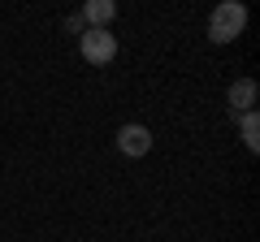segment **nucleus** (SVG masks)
I'll list each match as a JSON object with an SVG mask.
<instances>
[{
	"mask_svg": "<svg viewBox=\"0 0 260 242\" xmlns=\"http://www.w3.org/2000/svg\"><path fill=\"white\" fill-rule=\"evenodd\" d=\"M243 30H247V9H243L239 0H221L208 13V39L213 44H234Z\"/></svg>",
	"mask_w": 260,
	"mask_h": 242,
	"instance_id": "obj_1",
	"label": "nucleus"
},
{
	"mask_svg": "<svg viewBox=\"0 0 260 242\" xmlns=\"http://www.w3.org/2000/svg\"><path fill=\"white\" fill-rule=\"evenodd\" d=\"M78 56H83L87 65H109L113 56H117V35L113 30H91L87 26L78 35Z\"/></svg>",
	"mask_w": 260,
	"mask_h": 242,
	"instance_id": "obj_2",
	"label": "nucleus"
},
{
	"mask_svg": "<svg viewBox=\"0 0 260 242\" xmlns=\"http://www.w3.org/2000/svg\"><path fill=\"white\" fill-rule=\"evenodd\" d=\"M117 151L130 156V160L148 156V151H152V130H148V126H121V130H117Z\"/></svg>",
	"mask_w": 260,
	"mask_h": 242,
	"instance_id": "obj_3",
	"label": "nucleus"
},
{
	"mask_svg": "<svg viewBox=\"0 0 260 242\" xmlns=\"http://www.w3.org/2000/svg\"><path fill=\"white\" fill-rule=\"evenodd\" d=\"M225 100H230V112H251V108H256V100H260L256 78H234L230 91H225Z\"/></svg>",
	"mask_w": 260,
	"mask_h": 242,
	"instance_id": "obj_4",
	"label": "nucleus"
},
{
	"mask_svg": "<svg viewBox=\"0 0 260 242\" xmlns=\"http://www.w3.org/2000/svg\"><path fill=\"white\" fill-rule=\"evenodd\" d=\"M78 18H83V26H91V30H109V22L117 18V5H113V0H87Z\"/></svg>",
	"mask_w": 260,
	"mask_h": 242,
	"instance_id": "obj_5",
	"label": "nucleus"
},
{
	"mask_svg": "<svg viewBox=\"0 0 260 242\" xmlns=\"http://www.w3.org/2000/svg\"><path fill=\"white\" fill-rule=\"evenodd\" d=\"M239 139L247 151H260V112H239Z\"/></svg>",
	"mask_w": 260,
	"mask_h": 242,
	"instance_id": "obj_6",
	"label": "nucleus"
},
{
	"mask_svg": "<svg viewBox=\"0 0 260 242\" xmlns=\"http://www.w3.org/2000/svg\"><path fill=\"white\" fill-rule=\"evenodd\" d=\"M65 30H74V35H83L87 26H83V18H78V13H74V18H65Z\"/></svg>",
	"mask_w": 260,
	"mask_h": 242,
	"instance_id": "obj_7",
	"label": "nucleus"
}]
</instances>
